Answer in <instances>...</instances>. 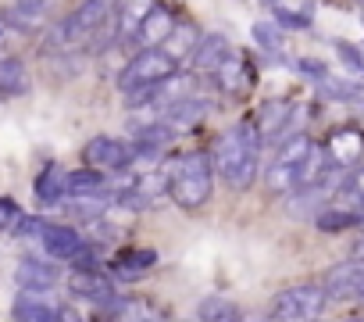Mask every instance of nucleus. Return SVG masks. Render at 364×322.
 Returning <instances> with one entry per match:
<instances>
[{
  "label": "nucleus",
  "instance_id": "f257e3e1",
  "mask_svg": "<svg viewBox=\"0 0 364 322\" xmlns=\"http://www.w3.org/2000/svg\"><path fill=\"white\" fill-rule=\"evenodd\" d=\"M261 129H257V118H240L236 125H229L218 143H215V172L229 183V190L243 194L254 187L257 180V161H261Z\"/></svg>",
  "mask_w": 364,
  "mask_h": 322
},
{
  "label": "nucleus",
  "instance_id": "f03ea898",
  "mask_svg": "<svg viewBox=\"0 0 364 322\" xmlns=\"http://www.w3.org/2000/svg\"><path fill=\"white\" fill-rule=\"evenodd\" d=\"M107 22H114V0H82V4L68 15V19H61L50 33H47V40H43V51L47 54H75V51H82V47H90L100 33H104V26Z\"/></svg>",
  "mask_w": 364,
  "mask_h": 322
},
{
  "label": "nucleus",
  "instance_id": "7ed1b4c3",
  "mask_svg": "<svg viewBox=\"0 0 364 322\" xmlns=\"http://www.w3.org/2000/svg\"><path fill=\"white\" fill-rule=\"evenodd\" d=\"M215 190V161L204 150H193L175 161V172L168 176V197L182 212H197L211 201Z\"/></svg>",
  "mask_w": 364,
  "mask_h": 322
},
{
  "label": "nucleus",
  "instance_id": "20e7f679",
  "mask_svg": "<svg viewBox=\"0 0 364 322\" xmlns=\"http://www.w3.org/2000/svg\"><path fill=\"white\" fill-rule=\"evenodd\" d=\"M311 143H314V140H311L307 133H293V136H286V140L279 143V150H275V157H272V165H268V172H264V187H268L275 197L296 190L300 165H304V157H307Z\"/></svg>",
  "mask_w": 364,
  "mask_h": 322
},
{
  "label": "nucleus",
  "instance_id": "39448f33",
  "mask_svg": "<svg viewBox=\"0 0 364 322\" xmlns=\"http://www.w3.org/2000/svg\"><path fill=\"white\" fill-rule=\"evenodd\" d=\"M328 304V294L321 283H296L286 286L282 294H275L272 301V318H286V322H304V318H318Z\"/></svg>",
  "mask_w": 364,
  "mask_h": 322
},
{
  "label": "nucleus",
  "instance_id": "423d86ee",
  "mask_svg": "<svg viewBox=\"0 0 364 322\" xmlns=\"http://www.w3.org/2000/svg\"><path fill=\"white\" fill-rule=\"evenodd\" d=\"M175 65L161 47H139L132 54V61L118 72V90L129 93V90H139V86H150V83H161L168 76H175Z\"/></svg>",
  "mask_w": 364,
  "mask_h": 322
},
{
  "label": "nucleus",
  "instance_id": "0eeeda50",
  "mask_svg": "<svg viewBox=\"0 0 364 322\" xmlns=\"http://www.w3.org/2000/svg\"><path fill=\"white\" fill-rule=\"evenodd\" d=\"M82 161L100 172H125L132 161H136V147L122 136H107V133H97L93 140H86L82 147Z\"/></svg>",
  "mask_w": 364,
  "mask_h": 322
},
{
  "label": "nucleus",
  "instance_id": "6e6552de",
  "mask_svg": "<svg viewBox=\"0 0 364 322\" xmlns=\"http://www.w3.org/2000/svg\"><path fill=\"white\" fill-rule=\"evenodd\" d=\"M325 294L328 301H353V297H364V254L336 265L325 272Z\"/></svg>",
  "mask_w": 364,
  "mask_h": 322
},
{
  "label": "nucleus",
  "instance_id": "1a4fd4ad",
  "mask_svg": "<svg viewBox=\"0 0 364 322\" xmlns=\"http://www.w3.org/2000/svg\"><path fill=\"white\" fill-rule=\"evenodd\" d=\"M68 290H72L75 297H82L86 304H100V308L114 297V283H111V276H104L100 269H75V272L68 276Z\"/></svg>",
  "mask_w": 364,
  "mask_h": 322
},
{
  "label": "nucleus",
  "instance_id": "9d476101",
  "mask_svg": "<svg viewBox=\"0 0 364 322\" xmlns=\"http://www.w3.org/2000/svg\"><path fill=\"white\" fill-rule=\"evenodd\" d=\"M40 247L50 261H72L75 251L82 247V233L72 229V226H58V222H47L43 233H40Z\"/></svg>",
  "mask_w": 364,
  "mask_h": 322
},
{
  "label": "nucleus",
  "instance_id": "9b49d317",
  "mask_svg": "<svg viewBox=\"0 0 364 322\" xmlns=\"http://www.w3.org/2000/svg\"><path fill=\"white\" fill-rule=\"evenodd\" d=\"M11 315L15 318H26V322H58V318H72V311L58 308L54 301H47L43 294L36 290H22L11 304Z\"/></svg>",
  "mask_w": 364,
  "mask_h": 322
},
{
  "label": "nucleus",
  "instance_id": "f8f14e48",
  "mask_svg": "<svg viewBox=\"0 0 364 322\" xmlns=\"http://www.w3.org/2000/svg\"><path fill=\"white\" fill-rule=\"evenodd\" d=\"M175 22H178V19L171 15V8L154 0L150 11H146V19H143V26H139V33H136V43H139V47H161Z\"/></svg>",
  "mask_w": 364,
  "mask_h": 322
},
{
  "label": "nucleus",
  "instance_id": "ddd939ff",
  "mask_svg": "<svg viewBox=\"0 0 364 322\" xmlns=\"http://www.w3.org/2000/svg\"><path fill=\"white\" fill-rule=\"evenodd\" d=\"M154 261H157V251H154V247H125V251L114 254V261H111V276L122 279V283H132V279H139Z\"/></svg>",
  "mask_w": 364,
  "mask_h": 322
},
{
  "label": "nucleus",
  "instance_id": "4468645a",
  "mask_svg": "<svg viewBox=\"0 0 364 322\" xmlns=\"http://www.w3.org/2000/svg\"><path fill=\"white\" fill-rule=\"evenodd\" d=\"M150 4L154 0H122L114 8V40L118 43H136V33H139Z\"/></svg>",
  "mask_w": 364,
  "mask_h": 322
},
{
  "label": "nucleus",
  "instance_id": "2eb2a0df",
  "mask_svg": "<svg viewBox=\"0 0 364 322\" xmlns=\"http://www.w3.org/2000/svg\"><path fill=\"white\" fill-rule=\"evenodd\" d=\"M15 279L22 290H36V294H47L58 286V269L50 261H40V258H22L18 269H15Z\"/></svg>",
  "mask_w": 364,
  "mask_h": 322
},
{
  "label": "nucleus",
  "instance_id": "dca6fc26",
  "mask_svg": "<svg viewBox=\"0 0 364 322\" xmlns=\"http://www.w3.org/2000/svg\"><path fill=\"white\" fill-rule=\"evenodd\" d=\"M104 194H107V172L93 165L65 172V197H104Z\"/></svg>",
  "mask_w": 364,
  "mask_h": 322
},
{
  "label": "nucleus",
  "instance_id": "f3484780",
  "mask_svg": "<svg viewBox=\"0 0 364 322\" xmlns=\"http://www.w3.org/2000/svg\"><path fill=\"white\" fill-rule=\"evenodd\" d=\"M229 51H232V40H229L225 33H208V36H200V40H197L193 68H197V72H215Z\"/></svg>",
  "mask_w": 364,
  "mask_h": 322
},
{
  "label": "nucleus",
  "instance_id": "a211bd4d",
  "mask_svg": "<svg viewBox=\"0 0 364 322\" xmlns=\"http://www.w3.org/2000/svg\"><path fill=\"white\" fill-rule=\"evenodd\" d=\"M197 40H200V29H197L193 22H175V26H171V33L164 36L161 51H164L171 61H186V58H193Z\"/></svg>",
  "mask_w": 364,
  "mask_h": 322
},
{
  "label": "nucleus",
  "instance_id": "6ab92c4d",
  "mask_svg": "<svg viewBox=\"0 0 364 322\" xmlns=\"http://www.w3.org/2000/svg\"><path fill=\"white\" fill-rule=\"evenodd\" d=\"M29 68L22 58H4L0 61V97H26L29 93Z\"/></svg>",
  "mask_w": 364,
  "mask_h": 322
},
{
  "label": "nucleus",
  "instance_id": "aec40b11",
  "mask_svg": "<svg viewBox=\"0 0 364 322\" xmlns=\"http://www.w3.org/2000/svg\"><path fill=\"white\" fill-rule=\"evenodd\" d=\"M65 197V172L54 165H43V172L36 176V201L40 204H58Z\"/></svg>",
  "mask_w": 364,
  "mask_h": 322
},
{
  "label": "nucleus",
  "instance_id": "412c9836",
  "mask_svg": "<svg viewBox=\"0 0 364 322\" xmlns=\"http://www.w3.org/2000/svg\"><path fill=\"white\" fill-rule=\"evenodd\" d=\"M215 76H218V86H222L225 93H240V90L247 86V65L240 61L236 51H229V54L222 58V65L215 68Z\"/></svg>",
  "mask_w": 364,
  "mask_h": 322
},
{
  "label": "nucleus",
  "instance_id": "4be33fe9",
  "mask_svg": "<svg viewBox=\"0 0 364 322\" xmlns=\"http://www.w3.org/2000/svg\"><path fill=\"white\" fill-rule=\"evenodd\" d=\"M193 315H197V318H204V322H229V318H243V311H240V308H236V301H229V297H204V301H197Z\"/></svg>",
  "mask_w": 364,
  "mask_h": 322
},
{
  "label": "nucleus",
  "instance_id": "5701e85b",
  "mask_svg": "<svg viewBox=\"0 0 364 322\" xmlns=\"http://www.w3.org/2000/svg\"><path fill=\"white\" fill-rule=\"evenodd\" d=\"M314 226L321 229V233H343V229H353V226H360V215L353 212V208H325V212H318L314 215Z\"/></svg>",
  "mask_w": 364,
  "mask_h": 322
},
{
  "label": "nucleus",
  "instance_id": "b1692460",
  "mask_svg": "<svg viewBox=\"0 0 364 322\" xmlns=\"http://www.w3.org/2000/svg\"><path fill=\"white\" fill-rule=\"evenodd\" d=\"M336 194H339V204L343 208H353L357 212L364 204V165H357L350 176H343V183H339Z\"/></svg>",
  "mask_w": 364,
  "mask_h": 322
},
{
  "label": "nucleus",
  "instance_id": "393cba45",
  "mask_svg": "<svg viewBox=\"0 0 364 322\" xmlns=\"http://www.w3.org/2000/svg\"><path fill=\"white\" fill-rule=\"evenodd\" d=\"M328 154H332L336 165H350V161L360 154V136H357L353 129L336 133V136H332V143H328Z\"/></svg>",
  "mask_w": 364,
  "mask_h": 322
},
{
  "label": "nucleus",
  "instance_id": "a878e982",
  "mask_svg": "<svg viewBox=\"0 0 364 322\" xmlns=\"http://www.w3.org/2000/svg\"><path fill=\"white\" fill-rule=\"evenodd\" d=\"M272 15H275V26H279V29H296V33H304V29L314 26L311 8H286V4H275Z\"/></svg>",
  "mask_w": 364,
  "mask_h": 322
},
{
  "label": "nucleus",
  "instance_id": "bb28decb",
  "mask_svg": "<svg viewBox=\"0 0 364 322\" xmlns=\"http://www.w3.org/2000/svg\"><path fill=\"white\" fill-rule=\"evenodd\" d=\"M0 19H4V26H11L18 33H36L43 26V11H29V8H18V4H11Z\"/></svg>",
  "mask_w": 364,
  "mask_h": 322
},
{
  "label": "nucleus",
  "instance_id": "cd10ccee",
  "mask_svg": "<svg viewBox=\"0 0 364 322\" xmlns=\"http://www.w3.org/2000/svg\"><path fill=\"white\" fill-rule=\"evenodd\" d=\"M250 36H254V43H257L261 51H268V54H275V51L282 47V33H279L275 22H254Z\"/></svg>",
  "mask_w": 364,
  "mask_h": 322
},
{
  "label": "nucleus",
  "instance_id": "c85d7f7f",
  "mask_svg": "<svg viewBox=\"0 0 364 322\" xmlns=\"http://www.w3.org/2000/svg\"><path fill=\"white\" fill-rule=\"evenodd\" d=\"M43 226H47V222H43L40 215H18V222H15L11 229H15L18 237H26V240H29V237H36V240H40Z\"/></svg>",
  "mask_w": 364,
  "mask_h": 322
},
{
  "label": "nucleus",
  "instance_id": "c756f323",
  "mask_svg": "<svg viewBox=\"0 0 364 322\" xmlns=\"http://www.w3.org/2000/svg\"><path fill=\"white\" fill-rule=\"evenodd\" d=\"M336 54H339V58H343L353 72H360V76H364V54H360L353 43H343V40H339V43H336Z\"/></svg>",
  "mask_w": 364,
  "mask_h": 322
},
{
  "label": "nucleus",
  "instance_id": "7c9ffc66",
  "mask_svg": "<svg viewBox=\"0 0 364 322\" xmlns=\"http://www.w3.org/2000/svg\"><path fill=\"white\" fill-rule=\"evenodd\" d=\"M18 215H22V208H18L11 197H0V233H8V229L18 222Z\"/></svg>",
  "mask_w": 364,
  "mask_h": 322
},
{
  "label": "nucleus",
  "instance_id": "2f4dec72",
  "mask_svg": "<svg viewBox=\"0 0 364 322\" xmlns=\"http://www.w3.org/2000/svg\"><path fill=\"white\" fill-rule=\"evenodd\" d=\"M296 68H300L307 79H314V83H321V79L328 76V65H325V61H318V58H300V61H296Z\"/></svg>",
  "mask_w": 364,
  "mask_h": 322
},
{
  "label": "nucleus",
  "instance_id": "473e14b6",
  "mask_svg": "<svg viewBox=\"0 0 364 322\" xmlns=\"http://www.w3.org/2000/svg\"><path fill=\"white\" fill-rule=\"evenodd\" d=\"M18 8H29V11H47L50 8V0H15Z\"/></svg>",
  "mask_w": 364,
  "mask_h": 322
},
{
  "label": "nucleus",
  "instance_id": "72a5a7b5",
  "mask_svg": "<svg viewBox=\"0 0 364 322\" xmlns=\"http://www.w3.org/2000/svg\"><path fill=\"white\" fill-rule=\"evenodd\" d=\"M357 215H360V226H364V204H360V208H357Z\"/></svg>",
  "mask_w": 364,
  "mask_h": 322
},
{
  "label": "nucleus",
  "instance_id": "f704fd0d",
  "mask_svg": "<svg viewBox=\"0 0 364 322\" xmlns=\"http://www.w3.org/2000/svg\"><path fill=\"white\" fill-rule=\"evenodd\" d=\"M357 254H364V244H360V247H357Z\"/></svg>",
  "mask_w": 364,
  "mask_h": 322
}]
</instances>
